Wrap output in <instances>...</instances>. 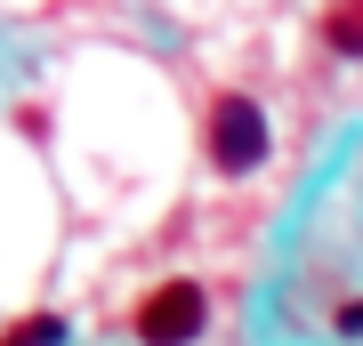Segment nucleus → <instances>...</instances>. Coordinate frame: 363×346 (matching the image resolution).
<instances>
[{
    "label": "nucleus",
    "mask_w": 363,
    "mask_h": 346,
    "mask_svg": "<svg viewBox=\"0 0 363 346\" xmlns=\"http://www.w3.org/2000/svg\"><path fill=\"white\" fill-rule=\"evenodd\" d=\"M57 338H65V314H33L25 330H9L0 346H57Z\"/></svg>",
    "instance_id": "obj_3"
},
{
    "label": "nucleus",
    "mask_w": 363,
    "mask_h": 346,
    "mask_svg": "<svg viewBox=\"0 0 363 346\" xmlns=\"http://www.w3.org/2000/svg\"><path fill=\"white\" fill-rule=\"evenodd\" d=\"M331 49H347V57H363V8H347V16H331Z\"/></svg>",
    "instance_id": "obj_4"
},
{
    "label": "nucleus",
    "mask_w": 363,
    "mask_h": 346,
    "mask_svg": "<svg viewBox=\"0 0 363 346\" xmlns=\"http://www.w3.org/2000/svg\"><path fill=\"white\" fill-rule=\"evenodd\" d=\"M339 330H355V338H363V306H347V314H339Z\"/></svg>",
    "instance_id": "obj_5"
},
{
    "label": "nucleus",
    "mask_w": 363,
    "mask_h": 346,
    "mask_svg": "<svg viewBox=\"0 0 363 346\" xmlns=\"http://www.w3.org/2000/svg\"><path fill=\"white\" fill-rule=\"evenodd\" d=\"M202 322H210V290L202 282H162V290H145L138 298V346H186V338H202Z\"/></svg>",
    "instance_id": "obj_2"
},
{
    "label": "nucleus",
    "mask_w": 363,
    "mask_h": 346,
    "mask_svg": "<svg viewBox=\"0 0 363 346\" xmlns=\"http://www.w3.org/2000/svg\"><path fill=\"white\" fill-rule=\"evenodd\" d=\"M202 145H210V161H218V178H250V169H267V154H274L267 105L226 89L218 105H210V121H202Z\"/></svg>",
    "instance_id": "obj_1"
}]
</instances>
